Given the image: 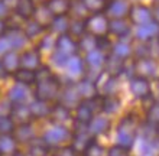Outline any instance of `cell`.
<instances>
[{
    "instance_id": "6da1fadb",
    "label": "cell",
    "mask_w": 159,
    "mask_h": 156,
    "mask_svg": "<svg viewBox=\"0 0 159 156\" xmlns=\"http://www.w3.org/2000/svg\"><path fill=\"white\" fill-rule=\"evenodd\" d=\"M136 130H138V118L133 114H127L125 117H121L117 126V135H116L117 143L130 149L136 137Z\"/></svg>"
},
{
    "instance_id": "7a4b0ae2",
    "label": "cell",
    "mask_w": 159,
    "mask_h": 156,
    "mask_svg": "<svg viewBox=\"0 0 159 156\" xmlns=\"http://www.w3.org/2000/svg\"><path fill=\"white\" fill-rule=\"evenodd\" d=\"M109 17L104 13H96L85 19V26H87L88 33L94 35L96 38L106 36L109 32Z\"/></svg>"
},
{
    "instance_id": "3957f363",
    "label": "cell",
    "mask_w": 159,
    "mask_h": 156,
    "mask_svg": "<svg viewBox=\"0 0 159 156\" xmlns=\"http://www.w3.org/2000/svg\"><path fill=\"white\" fill-rule=\"evenodd\" d=\"M152 16H153L152 10L148 6H145V4H140V3L130 4L127 19L130 20L132 25H136V26L145 25V23H148V22H151L153 19Z\"/></svg>"
},
{
    "instance_id": "277c9868",
    "label": "cell",
    "mask_w": 159,
    "mask_h": 156,
    "mask_svg": "<svg viewBox=\"0 0 159 156\" xmlns=\"http://www.w3.org/2000/svg\"><path fill=\"white\" fill-rule=\"evenodd\" d=\"M130 4L127 0H109L107 7L104 10V15L109 19H120V17H127Z\"/></svg>"
},
{
    "instance_id": "5b68a950",
    "label": "cell",
    "mask_w": 159,
    "mask_h": 156,
    "mask_svg": "<svg viewBox=\"0 0 159 156\" xmlns=\"http://www.w3.org/2000/svg\"><path fill=\"white\" fill-rule=\"evenodd\" d=\"M133 69L136 77H143V78H151L155 75L156 72V62L152 58H142L136 59V62L133 64Z\"/></svg>"
},
{
    "instance_id": "8992f818",
    "label": "cell",
    "mask_w": 159,
    "mask_h": 156,
    "mask_svg": "<svg viewBox=\"0 0 159 156\" xmlns=\"http://www.w3.org/2000/svg\"><path fill=\"white\" fill-rule=\"evenodd\" d=\"M159 36V22L153 20L148 22L145 25L138 26L136 29V39H139L140 42H146V41H151L153 38H158Z\"/></svg>"
},
{
    "instance_id": "52a82bcc",
    "label": "cell",
    "mask_w": 159,
    "mask_h": 156,
    "mask_svg": "<svg viewBox=\"0 0 159 156\" xmlns=\"http://www.w3.org/2000/svg\"><path fill=\"white\" fill-rule=\"evenodd\" d=\"M130 20L127 17L120 19H110L109 20V32L117 36L119 39H125L130 35Z\"/></svg>"
},
{
    "instance_id": "ba28073f",
    "label": "cell",
    "mask_w": 159,
    "mask_h": 156,
    "mask_svg": "<svg viewBox=\"0 0 159 156\" xmlns=\"http://www.w3.org/2000/svg\"><path fill=\"white\" fill-rule=\"evenodd\" d=\"M125 59L117 58L116 55L109 54L106 55V61H104V72L109 74L110 77H116L117 78L120 74H123L125 71Z\"/></svg>"
},
{
    "instance_id": "9c48e42d",
    "label": "cell",
    "mask_w": 159,
    "mask_h": 156,
    "mask_svg": "<svg viewBox=\"0 0 159 156\" xmlns=\"http://www.w3.org/2000/svg\"><path fill=\"white\" fill-rule=\"evenodd\" d=\"M130 91H132L134 97L140 98V100L148 97L149 94H152L149 80L143 78V77H134L133 80L130 81Z\"/></svg>"
},
{
    "instance_id": "30bf717a",
    "label": "cell",
    "mask_w": 159,
    "mask_h": 156,
    "mask_svg": "<svg viewBox=\"0 0 159 156\" xmlns=\"http://www.w3.org/2000/svg\"><path fill=\"white\" fill-rule=\"evenodd\" d=\"M59 81L55 78V77H49L43 80V84H39L38 87V96L42 100H46V98H52L55 97L59 91Z\"/></svg>"
},
{
    "instance_id": "8fae6325",
    "label": "cell",
    "mask_w": 159,
    "mask_h": 156,
    "mask_svg": "<svg viewBox=\"0 0 159 156\" xmlns=\"http://www.w3.org/2000/svg\"><path fill=\"white\" fill-rule=\"evenodd\" d=\"M57 51L71 56L78 51V42L74 38H71L68 33H62L57 41Z\"/></svg>"
},
{
    "instance_id": "7c38bea8",
    "label": "cell",
    "mask_w": 159,
    "mask_h": 156,
    "mask_svg": "<svg viewBox=\"0 0 159 156\" xmlns=\"http://www.w3.org/2000/svg\"><path fill=\"white\" fill-rule=\"evenodd\" d=\"M110 126H111V123L109 118L94 116L88 122V131H90V135H104L110 130Z\"/></svg>"
},
{
    "instance_id": "4fadbf2b",
    "label": "cell",
    "mask_w": 159,
    "mask_h": 156,
    "mask_svg": "<svg viewBox=\"0 0 159 156\" xmlns=\"http://www.w3.org/2000/svg\"><path fill=\"white\" fill-rule=\"evenodd\" d=\"M75 90L77 93L80 94L81 98H91L94 96H97V85H96V81L91 80V78H84L75 85Z\"/></svg>"
},
{
    "instance_id": "5bb4252c",
    "label": "cell",
    "mask_w": 159,
    "mask_h": 156,
    "mask_svg": "<svg viewBox=\"0 0 159 156\" xmlns=\"http://www.w3.org/2000/svg\"><path fill=\"white\" fill-rule=\"evenodd\" d=\"M72 0H48L46 6L54 16H67L71 9Z\"/></svg>"
},
{
    "instance_id": "9a60e30c",
    "label": "cell",
    "mask_w": 159,
    "mask_h": 156,
    "mask_svg": "<svg viewBox=\"0 0 159 156\" xmlns=\"http://www.w3.org/2000/svg\"><path fill=\"white\" fill-rule=\"evenodd\" d=\"M120 105H121V101H120V98L117 97V94L101 96V111H104L107 114H114V113H117Z\"/></svg>"
},
{
    "instance_id": "2e32d148",
    "label": "cell",
    "mask_w": 159,
    "mask_h": 156,
    "mask_svg": "<svg viewBox=\"0 0 159 156\" xmlns=\"http://www.w3.org/2000/svg\"><path fill=\"white\" fill-rule=\"evenodd\" d=\"M67 33L74 38L75 41H78L84 33H87V26H85V19H72L70 20L68 25V30Z\"/></svg>"
},
{
    "instance_id": "e0dca14e",
    "label": "cell",
    "mask_w": 159,
    "mask_h": 156,
    "mask_svg": "<svg viewBox=\"0 0 159 156\" xmlns=\"http://www.w3.org/2000/svg\"><path fill=\"white\" fill-rule=\"evenodd\" d=\"M35 2L34 0H17L16 12L17 15L23 19H29L30 16H34L35 12Z\"/></svg>"
},
{
    "instance_id": "ac0fdd59",
    "label": "cell",
    "mask_w": 159,
    "mask_h": 156,
    "mask_svg": "<svg viewBox=\"0 0 159 156\" xmlns=\"http://www.w3.org/2000/svg\"><path fill=\"white\" fill-rule=\"evenodd\" d=\"M77 42H78V49L84 51L85 54L97 49V38L94 36V35L88 33V32L87 33H84Z\"/></svg>"
},
{
    "instance_id": "d6986e66",
    "label": "cell",
    "mask_w": 159,
    "mask_h": 156,
    "mask_svg": "<svg viewBox=\"0 0 159 156\" xmlns=\"http://www.w3.org/2000/svg\"><path fill=\"white\" fill-rule=\"evenodd\" d=\"M104 61H106V54H103L101 51L98 49H94V51L88 52L87 54V58H85V62L90 68H101L104 65Z\"/></svg>"
},
{
    "instance_id": "ffe728a7",
    "label": "cell",
    "mask_w": 159,
    "mask_h": 156,
    "mask_svg": "<svg viewBox=\"0 0 159 156\" xmlns=\"http://www.w3.org/2000/svg\"><path fill=\"white\" fill-rule=\"evenodd\" d=\"M81 3L84 4L88 13L96 15V13H104L109 0H81Z\"/></svg>"
},
{
    "instance_id": "44dd1931",
    "label": "cell",
    "mask_w": 159,
    "mask_h": 156,
    "mask_svg": "<svg viewBox=\"0 0 159 156\" xmlns=\"http://www.w3.org/2000/svg\"><path fill=\"white\" fill-rule=\"evenodd\" d=\"M67 67L70 75L72 77H80L84 74V61L80 56H70Z\"/></svg>"
},
{
    "instance_id": "7402d4cb",
    "label": "cell",
    "mask_w": 159,
    "mask_h": 156,
    "mask_svg": "<svg viewBox=\"0 0 159 156\" xmlns=\"http://www.w3.org/2000/svg\"><path fill=\"white\" fill-rule=\"evenodd\" d=\"M132 52H133L132 47H130L127 42H125V41H119V42L116 43V45H113V48H111V54L116 55V56L120 59L129 58L130 55H132Z\"/></svg>"
},
{
    "instance_id": "603a6c76",
    "label": "cell",
    "mask_w": 159,
    "mask_h": 156,
    "mask_svg": "<svg viewBox=\"0 0 159 156\" xmlns=\"http://www.w3.org/2000/svg\"><path fill=\"white\" fill-rule=\"evenodd\" d=\"M70 137V131L65 129V127H57L54 130H51L48 135H46V140L51 142V143H59V142H64Z\"/></svg>"
},
{
    "instance_id": "cb8c5ba5",
    "label": "cell",
    "mask_w": 159,
    "mask_h": 156,
    "mask_svg": "<svg viewBox=\"0 0 159 156\" xmlns=\"http://www.w3.org/2000/svg\"><path fill=\"white\" fill-rule=\"evenodd\" d=\"M83 156H104V148L93 137L83 150Z\"/></svg>"
},
{
    "instance_id": "d4e9b609",
    "label": "cell",
    "mask_w": 159,
    "mask_h": 156,
    "mask_svg": "<svg viewBox=\"0 0 159 156\" xmlns=\"http://www.w3.org/2000/svg\"><path fill=\"white\" fill-rule=\"evenodd\" d=\"M19 62H20V59L17 58V55L15 52H6L3 59H2V68H4L6 71H13L17 68Z\"/></svg>"
},
{
    "instance_id": "484cf974",
    "label": "cell",
    "mask_w": 159,
    "mask_h": 156,
    "mask_svg": "<svg viewBox=\"0 0 159 156\" xmlns=\"http://www.w3.org/2000/svg\"><path fill=\"white\" fill-rule=\"evenodd\" d=\"M22 62L25 65V68L28 69H34V68L39 67V55L36 54L35 51H29V52H25L22 55Z\"/></svg>"
},
{
    "instance_id": "4316f807",
    "label": "cell",
    "mask_w": 159,
    "mask_h": 156,
    "mask_svg": "<svg viewBox=\"0 0 159 156\" xmlns=\"http://www.w3.org/2000/svg\"><path fill=\"white\" fill-rule=\"evenodd\" d=\"M70 13L74 19H87L88 17V12L87 9L84 7V4L81 3V0L78 2H72L71 3V9H70Z\"/></svg>"
},
{
    "instance_id": "83f0119b",
    "label": "cell",
    "mask_w": 159,
    "mask_h": 156,
    "mask_svg": "<svg viewBox=\"0 0 159 156\" xmlns=\"http://www.w3.org/2000/svg\"><path fill=\"white\" fill-rule=\"evenodd\" d=\"M15 77H16V80L19 82H23V84H32L36 80V74L32 69H28V68H23V69L16 71Z\"/></svg>"
},
{
    "instance_id": "f1b7e54d",
    "label": "cell",
    "mask_w": 159,
    "mask_h": 156,
    "mask_svg": "<svg viewBox=\"0 0 159 156\" xmlns=\"http://www.w3.org/2000/svg\"><path fill=\"white\" fill-rule=\"evenodd\" d=\"M51 25L54 28L55 32H59V33H67L68 30V25H70V20H68L65 16H54Z\"/></svg>"
},
{
    "instance_id": "f546056e",
    "label": "cell",
    "mask_w": 159,
    "mask_h": 156,
    "mask_svg": "<svg viewBox=\"0 0 159 156\" xmlns=\"http://www.w3.org/2000/svg\"><path fill=\"white\" fill-rule=\"evenodd\" d=\"M111 48H113V43L110 42V39L107 36L97 38V49L98 51H101L106 55H109V54H111Z\"/></svg>"
},
{
    "instance_id": "4dcf8cb0",
    "label": "cell",
    "mask_w": 159,
    "mask_h": 156,
    "mask_svg": "<svg viewBox=\"0 0 159 156\" xmlns=\"http://www.w3.org/2000/svg\"><path fill=\"white\" fill-rule=\"evenodd\" d=\"M146 45H148V52H149V58L152 59L159 58V39L153 38L151 41H146Z\"/></svg>"
},
{
    "instance_id": "1f68e13d",
    "label": "cell",
    "mask_w": 159,
    "mask_h": 156,
    "mask_svg": "<svg viewBox=\"0 0 159 156\" xmlns=\"http://www.w3.org/2000/svg\"><path fill=\"white\" fill-rule=\"evenodd\" d=\"M129 152H130L129 148L117 143L109 149V156H129Z\"/></svg>"
},
{
    "instance_id": "d6a6232c",
    "label": "cell",
    "mask_w": 159,
    "mask_h": 156,
    "mask_svg": "<svg viewBox=\"0 0 159 156\" xmlns=\"http://www.w3.org/2000/svg\"><path fill=\"white\" fill-rule=\"evenodd\" d=\"M42 29H43V26H41L38 22L35 20V22H29V23H28V26L25 28V32L29 38H32V36H35V35H38Z\"/></svg>"
},
{
    "instance_id": "836d02e7",
    "label": "cell",
    "mask_w": 159,
    "mask_h": 156,
    "mask_svg": "<svg viewBox=\"0 0 159 156\" xmlns=\"http://www.w3.org/2000/svg\"><path fill=\"white\" fill-rule=\"evenodd\" d=\"M153 145L151 143V142H148V140H145V142H142V145L139 146V152H140V155L142 156H152L153 155Z\"/></svg>"
},
{
    "instance_id": "e575fe53",
    "label": "cell",
    "mask_w": 159,
    "mask_h": 156,
    "mask_svg": "<svg viewBox=\"0 0 159 156\" xmlns=\"http://www.w3.org/2000/svg\"><path fill=\"white\" fill-rule=\"evenodd\" d=\"M68 59H70V56L65 54H62V52H59V51H55L54 55H52V61H54L57 65H65V64L68 62Z\"/></svg>"
},
{
    "instance_id": "d590c367",
    "label": "cell",
    "mask_w": 159,
    "mask_h": 156,
    "mask_svg": "<svg viewBox=\"0 0 159 156\" xmlns=\"http://www.w3.org/2000/svg\"><path fill=\"white\" fill-rule=\"evenodd\" d=\"M55 156H78V152L72 146H64L57 152Z\"/></svg>"
},
{
    "instance_id": "8d00e7d4",
    "label": "cell",
    "mask_w": 159,
    "mask_h": 156,
    "mask_svg": "<svg viewBox=\"0 0 159 156\" xmlns=\"http://www.w3.org/2000/svg\"><path fill=\"white\" fill-rule=\"evenodd\" d=\"M148 114H149V120L153 123H156V124H159V104H153V107H152L149 111H148Z\"/></svg>"
},
{
    "instance_id": "74e56055",
    "label": "cell",
    "mask_w": 159,
    "mask_h": 156,
    "mask_svg": "<svg viewBox=\"0 0 159 156\" xmlns=\"http://www.w3.org/2000/svg\"><path fill=\"white\" fill-rule=\"evenodd\" d=\"M156 136H158V139H159V124L156 126Z\"/></svg>"
},
{
    "instance_id": "f35d334b",
    "label": "cell",
    "mask_w": 159,
    "mask_h": 156,
    "mask_svg": "<svg viewBox=\"0 0 159 156\" xmlns=\"http://www.w3.org/2000/svg\"><path fill=\"white\" fill-rule=\"evenodd\" d=\"M156 16H158V19H159V9H158V12H156Z\"/></svg>"
}]
</instances>
